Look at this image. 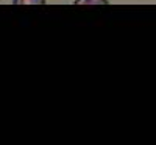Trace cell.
<instances>
[{"instance_id":"6da1fadb","label":"cell","mask_w":156,"mask_h":145,"mask_svg":"<svg viewBox=\"0 0 156 145\" xmlns=\"http://www.w3.org/2000/svg\"><path fill=\"white\" fill-rule=\"evenodd\" d=\"M75 5H108V0H75Z\"/></svg>"},{"instance_id":"7a4b0ae2","label":"cell","mask_w":156,"mask_h":145,"mask_svg":"<svg viewBox=\"0 0 156 145\" xmlns=\"http://www.w3.org/2000/svg\"><path fill=\"white\" fill-rule=\"evenodd\" d=\"M14 5H45V0H12Z\"/></svg>"}]
</instances>
